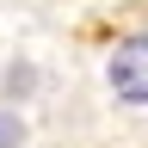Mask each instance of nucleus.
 Masks as SVG:
<instances>
[{
    "mask_svg": "<svg viewBox=\"0 0 148 148\" xmlns=\"http://www.w3.org/2000/svg\"><path fill=\"white\" fill-rule=\"evenodd\" d=\"M105 80H111V92H117V99L148 105V37H123V43L111 49Z\"/></svg>",
    "mask_w": 148,
    "mask_h": 148,
    "instance_id": "obj_1",
    "label": "nucleus"
},
{
    "mask_svg": "<svg viewBox=\"0 0 148 148\" xmlns=\"http://www.w3.org/2000/svg\"><path fill=\"white\" fill-rule=\"evenodd\" d=\"M18 142H25V123L12 111H0V148H18Z\"/></svg>",
    "mask_w": 148,
    "mask_h": 148,
    "instance_id": "obj_2",
    "label": "nucleus"
}]
</instances>
